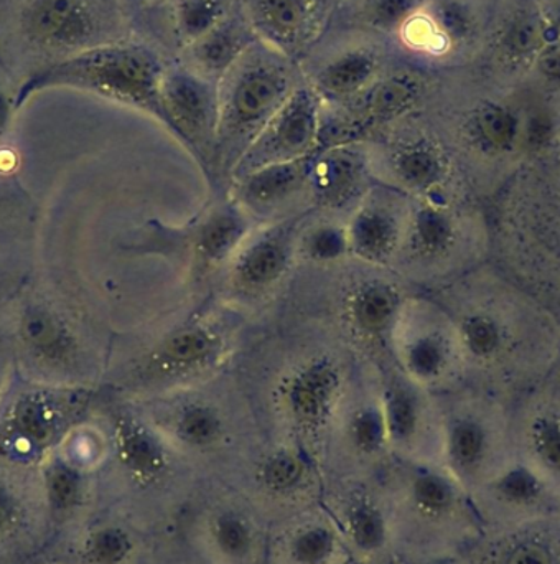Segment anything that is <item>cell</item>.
Returning a JSON list of instances; mask_svg holds the SVG:
<instances>
[{
  "label": "cell",
  "instance_id": "6da1fadb",
  "mask_svg": "<svg viewBox=\"0 0 560 564\" xmlns=\"http://www.w3.org/2000/svg\"><path fill=\"white\" fill-rule=\"evenodd\" d=\"M439 301L455 322L469 387L513 404L542 384L559 351L560 318L525 285L488 261Z\"/></svg>",
  "mask_w": 560,
  "mask_h": 564
},
{
  "label": "cell",
  "instance_id": "7a4b0ae2",
  "mask_svg": "<svg viewBox=\"0 0 560 564\" xmlns=\"http://www.w3.org/2000/svg\"><path fill=\"white\" fill-rule=\"evenodd\" d=\"M485 207L492 263L560 318V135Z\"/></svg>",
  "mask_w": 560,
  "mask_h": 564
},
{
  "label": "cell",
  "instance_id": "3957f363",
  "mask_svg": "<svg viewBox=\"0 0 560 564\" xmlns=\"http://www.w3.org/2000/svg\"><path fill=\"white\" fill-rule=\"evenodd\" d=\"M124 0H0V59L17 85L125 39Z\"/></svg>",
  "mask_w": 560,
  "mask_h": 564
},
{
  "label": "cell",
  "instance_id": "277c9868",
  "mask_svg": "<svg viewBox=\"0 0 560 564\" xmlns=\"http://www.w3.org/2000/svg\"><path fill=\"white\" fill-rule=\"evenodd\" d=\"M112 459L131 497L129 519L175 532L191 503L208 486L149 417L121 411L112 421Z\"/></svg>",
  "mask_w": 560,
  "mask_h": 564
},
{
  "label": "cell",
  "instance_id": "5b68a950",
  "mask_svg": "<svg viewBox=\"0 0 560 564\" xmlns=\"http://www.w3.org/2000/svg\"><path fill=\"white\" fill-rule=\"evenodd\" d=\"M396 564L453 552L465 490L440 464L393 463L377 477Z\"/></svg>",
  "mask_w": 560,
  "mask_h": 564
},
{
  "label": "cell",
  "instance_id": "8992f818",
  "mask_svg": "<svg viewBox=\"0 0 560 564\" xmlns=\"http://www.w3.org/2000/svg\"><path fill=\"white\" fill-rule=\"evenodd\" d=\"M165 63L142 40L125 39L85 50L29 79L17 91V109L48 89H75L138 109L164 124L161 83Z\"/></svg>",
  "mask_w": 560,
  "mask_h": 564
},
{
  "label": "cell",
  "instance_id": "52a82bcc",
  "mask_svg": "<svg viewBox=\"0 0 560 564\" xmlns=\"http://www.w3.org/2000/svg\"><path fill=\"white\" fill-rule=\"evenodd\" d=\"M298 85L294 59L256 40L218 82L220 116L213 164L231 175Z\"/></svg>",
  "mask_w": 560,
  "mask_h": 564
},
{
  "label": "cell",
  "instance_id": "ba28073f",
  "mask_svg": "<svg viewBox=\"0 0 560 564\" xmlns=\"http://www.w3.org/2000/svg\"><path fill=\"white\" fill-rule=\"evenodd\" d=\"M400 254L424 273L449 284L488 263L492 231L485 205L413 200Z\"/></svg>",
  "mask_w": 560,
  "mask_h": 564
},
{
  "label": "cell",
  "instance_id": "9c48e42d",
  "mask_svg": "<svg viewBox=\"0 0 560 564\" xmlns=\"http://www.w3.org/2000/svg\"><path fill=\"white\" fill-rule=\"evenodd\" d=\"M440 398V466L466 490L498 473L496 464L515 444L512 404L472 387Z\"/></svg>",
  "mask_w": 560,
  "mask_h": 564
},
{
  "label": "cell",
  "instance_id": "30bf717a",
  "mask_svg": "<svg viewBox=\"0 0 560 564\" xmlns=\"http://www.w3.org/2000/svg\"><path fill=\"white\" fill-rule=\"evenodd\" d=\"M224 486L237 490L271 530L320 506L325 477L310 453L281 437L253 449Z\"/></svg>",
  "mask_w": 560,
  "mask_h": 564
},
{
  "label": "cell",
  "instance_id": "8fae6325",
  "mask_svg": "<svg viewBox=\"0 0 560 564\" xmlns=\"http://www.w3.org/2000/svg\"><path fill=\"white\" fill-rule=\"evenodd\" d=\"M391 341L400 373L422 390L446 397L469 387L455 322L439 299H407Z\"/></svg>",
  "mask_w": 560,
  "mask_h": 564
},
{
  "label": "cell",
  "instance_id": "7c38bea8",
  "mask_svg": "<svg viewBox=\"0 0 560 564\" xmlns=\"http://www.w3.org/2000/svg\"><path fill=\"white\" fill-rule=\"evenodd\" d=\"M185 545L213 564H267L270 527L230 486L208 484L177 529Z\"/></svg>",
  "mask_w": 560,
  "mask_h": 564
},
{
  "label": "cell",
  "instance_id": "4fadbf2b",
  "mask_svg": "<svg viewBox=\"0 0 560 564\" xmlns=\"http://www.w3.org/2000/svg\"><path fill=\"white\" fill-rule=\"evenodd\" d=\"M344 377L330 355H315L292 368L277 388L285 436L320 464L325 441L343 404Z\"/></svg>",
  "mask_w": 560,
  "mask_h": 564
},
{
  "label": "cell",
  "instance_id": "5bb4252c",
  "mask_svg": "<svg viewBox=\"0 0 560 564\" xmlns=\"http://www.w3.org/2000/svg\"><path fill=\"white\" fill-rule=\"evenodd\" d=\"M151 231L152 237L145 238L135 250L164 254L171 250L191 271L207 274L228 267L241 245L253 234L254 218L237 202H231L211 208L184 230L155 227Z\"/></svg>",
  "mask_w": 560,
  "mask_h": 564
},
{
  "label": "cell",
  "instance_id": "9a60e30c",
  "mask_svg": "<svg viewBox=\"0 0 560 564\" xmlns=\"http://www.w3.org/2000/svg\"><path fill=\"white\" fill-rule=\"evenodd\" d=\"M164 126L207 167L213 164L220 93L218 83L188 65H165L161 83Z\"/></svg>",
  "mask_w": 560,
  "mask_h": 564
},
{
  "label": "cell",
  "instance_id": "2e32d148",
  "mask_svg": "<svg viewBox=\"0 0 560 564\" xmlns=\"http://www.w3.org/2000/svg\"><path fill=\"white\" fill-rule=\"evenodd\" d=\"M321 506L333 519L351 558L363 564H396L377 479L325 482Z\"/></svg>",
  "mask_w": 560,
  "mask_h": 564
},
{
  "label": "cell",
  "instance_id": "e0dca14e",
  "mask_svg": "<svg viewBox=\"0 0 560 564\" xmlns=\"http://www.w3.org/2000/svg\"><path fill=\"white\" fill-rule=\"evenodd\" d=\"M321 99L310 86L300 83L244 152L230 177L234 182L266 165L315 154L321 148Z\"/></svg>",
  "mask_w": 560,
  "mask_h": 564
},
{
  "label": "cell",
  "instance_id": "ac0fdd59",
  "mask_svg": "<svg viewBox=\"0 0 560 564\" xmlns=\"http://www.w3.org/2000/svg\"><path fill=\"white\" fill-rule=\"evenodd\" d=\"M387 174L394 191L413 200L479 202L453 152L433 135L414 134L397 141L387 155Z\"/></svg>",
  "mask_w": 560,
  "mask_h": 564
},
{
  "label": "cell",
  "instance_id": "d6986e66",
  "mask_svg": "<svg viewBox=\"0 0 560 564\" xmlns=\"http://www.w3.org/2000/svg\"><path fill=\"white\" fill-rule=\"evenodd\" d=\"M433 397L403 373L384 388L380 403L393 459L440 464L442 408Z\"/></svg>",
  "mask_w": 560,
  "mask_h": 564
},
{
  "label": "cell",
  "instance_id": "ffe728a7",
  "mask_svg": "<svg viewBox=\"0 0 560 564\" xmlns=\"http://www.w3.org/2000/svg\"><path fill=\"white\" fill-rule=\"evenodd\" d=\"M305 215L254 230L227 267V288L240 301L271 294L297 260L298 235Z\"/></svg>",
  "mask_w": 560,
  "mask_h": 564
},
{
  "label": "cell",
  "instance_id": "44dd1931",
  "mask_svg": "<svg viewBox=\"0 0 560 564\" xmlns=\"http://www.w3.org/2000/svg\"><path fill=\"white\" fill-rule=\"evenodd\" d=\"M78 403L45 388L17 397L0 421V457L26 463L43 456L63 436Z\"/></svg>",
  "mask_w": 560,
  "mask_h": 564
},
{
  "label": "cell",
  "instance_id": "7402d4cb",
  "mask_svg": "<svg viewBox=\"0 0 560 564\" xmlns=\"http://www.w3.org/2000/svg\"><path fill=\"white\" fill-rule=\"evenodd\" d=\"M227 335L211 322H190L164 335L139 365V378L157 387L185 383L213 370L227 355Z\"/></svg>",
  "mask_w": 560,
  "mask_h": 564
},
{
  "label": "cell",
  "instance_id": "603a6c76",
  "mask_svg": "<svg viewBox=\"0 0 560 564\" xmlns=\"http://www.w3.org/2000/svg\"><path fill=\"white\" fill-rule=\"evenodd\" d=\"M426 93L416 73L381 75L366 91L348 102L347 112L334 128L321 129V148L340 142H360V135L409 115Z\"/></svg>",
  "mask_w": 560,
  "mask_h": 564
},
{
  "label": "cell",
  "instance_id": "cb8c5ba5",
  "mask_svg": "<svg viewBox=\"0 0 560 564\" xmlns=\"http://www.w3.org/2000/svg\"><path fill=\"white\" fill-rule=\"evenodd\" d=\"M413 198L394 191L393 197L367 192L347 221L350 257L384 268L399 258Z\"/></svg>",
  "mask_w": 560,
  "mask_h": 564
},
{
  "label": "cell",
  "instance_id": "d4e9b609",
  "mask_svg": "<svg viewBox=\"0 0 560 564\" xmlns=\"http://www.w3.org/2000/svg\"><path fill=\"white\" fill-rule=\"evenodd\" d=\"M513 437L546 479L560 480V397L539 384L512 404Z\"/></svg>",
  "mask_w": 560,
  "mask_h": 564
},
{
  "label": "cell",
  "instance_id": "484cf974",
  "mask_svg": "<svg viewBox=\"0 0 560 564\" xmlns=\"http://www.w3.org/2000/svg\"><path fill=\"white\" fill-rule=\"evenodd\" d=\"M350 558L321 503L271 529L267 564H344Z\"/></svg>",
  "mask_w": 560,
  "mask_h": 564
},
{
  "label": "cell",
  "instance_id": "4316f807",
  "mask_svg": "<svg viewBox=\"0 0 560 564\" xmlns=\"http://www.w3.org/2000/svg\"><path fill=\"white\" fill-rule=\"evenodd\" d=\"M371 159L360 142L318 149L311 162L308 191L318 208L343 210L367 194Z\"/></svg>",
  "mask_w": 560,
  "mask_h": 564
},
{
  "label": "cell",
  "instance_id": "83f0119b",
  "mask_svg": "<svg viewBox=\"0 0 560 564\" xmlns=\"http://www.w3.org/2000/svg\"><path fill=\"white\" fill-rule=\"evenodd\" d=\"M244 17L257 40L294 59L314 39L320 0H243Z\"/></svg>",
  "mask_w": 560,
  "mask_h": 564
},
{
  "label": "cell",
  "instance_id": "f1b7e54d",
  "mask_svg": "<svg viewBox=\"0 0 560 564\" xmlns=\"http://www.w3.org/2000/svg\"><path fill=\"white\" fill-rule=\"evenodd\" d=\"M314 155L266 165L234 181V202L253 218L270 217L308 191Z\"/></svg>",
  "mask_w": 560,
  "mask_h": 564
},
{
  "label": "cell",
  "instance_id": "f546056e",
  "mask_svg": "<svg viewBox=\"0 0 560 564\" xmlns=\"http://www.w3.org/2000/svg\"><path fill=\"white\" fill-rule=\"evenodd\" d=\"M383 75V56L371 45H351L328 56L311 75L321 102L348 105Z\"/></svg>",
  "mask_w": 560,
  "mask_h": 564
},
{
  "label": "cell",
  "instance_id": "4dcf8cb0",
  "mask_svg": "<svg viewBox=\"0 0 560 564\" xmlns=\"http://www.w3.org/2000/svg\"><path fill=\"white\" fill-rule=\"evenodd\" d=\"M406 302V295L396 284L371 278L351 289L344 301V315L351 330L363 340H391Z\"/></svg>",
  "mask_w": 560,
  "mask_h": 564
},
{
  "label": "cell",
  "instance_id": "1f68e13d",
  "mask_svg": "<svg viewBox=\"0 0 560 564\" xmlns=\"http://www.w3.org/2000/svg\"><path fill=\"white\" fill-rule=\"evenodd\" d=\"M19 337L23 348L42 364H68L78 351V338L59 312L43 302H30L20 312Z\"/></svg>",
  "mask_w": 560,
  "mask_h": 564
},
{
  "label": "cell",
  "instance_id": "d6a6232c",
  "mask_svg": "<svg viewBox=\"0 0 560 564\" xmlns=\"http://www.w3.org/2000/svg\"><path fill=\"white\" fill-rule=\"evenodd\" d=\"M256 40L246 17L238 20L230 15L213 32L185 50L188 55L185 65L218 83Z\"/></svg>",
  "mask_w": 560,
  "mask_h": 564
},
{
  "label": "cell",
  "instance_id": "836d02e7",
  "mask_svg": "<svg viewBox=\"0 0 560 564\" xmlns=\"http://www.w3.org/2000/svg\"><path fill=\"white\" fill-rule=\"evenodd\" d=\"M554 35V26H549L541 13L519 9L499 26L496 50L508 65L521 66L535 62L539 50Z\"/></svg>",
  "mask_w": 560,
  "mask_h": 564
},
{
  "label": "cell",
  "instance_id": "e575fe53",
  "mask_svg": "<svg viewBox=\"0 0 560 564\" xmlns=\"http://www.w3.org/2000/svg\"><path fill=\"white\" fill-rule=\"evenodd\" d=\"M231 0H171L172 35L182 50L213 32L231 15Z\"/></svg>",
  "mask_w": 560,
  "mask_h": 564
},
{
  "label": "cell",
  "instance_id": "d590c367",
  "mask_svg": "<svg viewBox=\"0 0 560 564\" xmlns=\"http://www.w3.org/2000/svg\"><path fill=\"white\" fill-rule=\"evenodd\" d=\"M43 489L53 512H75L88 497L85 467L66 457L53 456L43 467Z\"/></svg>",
  "mask_w": 560,
  "mask_h": 564
},
{
  "label": "cell",
  "instance_id": "8d00e7d4",
  "mask_svg": "<svg viewBox=\"0 0 560 564\" xmlns=\"http://www.w3.org/2000/svg\"><path fill=\"white\" fill-rule=\"evenodd\" d=\"M488 486L499 502L515 509H529L541 502L548 479L525 460H512L490 477Z\"/></svg>",
  "mask_w": 560,
  "mask_h": 564
},
{
  "label": "cell",
  "instance_id": "74e56055",
  "mask_svg": "<svg viewBox=\"0 0 560 564\" xmlns=\"http://www.w3.org/2000/svg\"><path fill=\"white\" fill-rule=\"evenodd\" d=\"M350 257L347 225L318 221L304 225L298 235L297 258L318 267H330Z\"/></svg>",
  "mask_w": 560,
  "mask_h": 564
},
{
  "label": "cell",
  "instance_id": "f35d334b",
  "mask_svg": "<svg viewBox=\"0 0 560 564\" xmlns=\"http://www.w3.org/2000/svg\"><path fill=\"white\" fill-rule=\"evenodd\" d=\"M424 0H358V17L374 32L399 35L410 17L422 9Z\"/></svg>",
  "mask_w": 560,
  "mask_h": 564
},
{
  "label": "cell",
  "instance_id": "ab89813d",
  "mask_svg": "<svg viewBox=\"0 0 560 564\" xmlns=\"http://www.w3.org/2000/svg\"><path fill=\"white\" fill-rule=\"evenodd\" d=\"M424 12L449 48L455 43L465 42L472 33V13L455 0H442L433 6H424Z\"/></svg>",
  "mask_w": 560,
  "mask_h": 564
},
{
  "label": "cell",
  "instance_id": "60d3db41",
  "mask_svg": "<svg viewBox=\"0 0 560 564\" xmlns=\"http://www.w3.org/2000/svg\"><path fill=\"white\" fill-rule=\"evenodd\" d=\"M502 564H558L554 552L542 540H519L503 556Z\"/></svg>",
  "mask_w": 560,
  "mask_h": 564
},
{
  "label": "cell",
  "instance_id": "b9f144b4",
  "mask_svg": "<svg viewBox=\"0 0 560 564\" xmlns=\"http://www.w3.org/2000/svg\"><path fill=\"white\" fill-rule=\"evenodd\" d=\"M17 91H19V85L0 59V144L9 134L13 116L19 111L17 109Z\"/></svg>",
  "mask_w": 560,
  "mask_h": 564
},
{
  "label": "cell",
  "instance_id": "7bdbcfd3",
  "mask_svg": "<svg viewBox=\"0 0 560 564\" xmlns=\"http://www.w3.org/2000/svg\"><path fill=\"white\" fill-rule=\"evenodd\" d=\"M535 68L539 78L551 86L560 88V36L554 35L539 50L535 58Z\"/></svg>",
  "mask_w": 560,
  "mask_h": 564
},
{
  "label": "cell",
  "instance_id": "ee69618b",
  "mask_svg": "<svg viewBox=\"0 0 560 564\" xmlns=\"http://www.w3.org/2000/svg\"><path fill=\"white\" fill-rule=\"evenodd\" d=\"M22 519L19 494L6 480L0 479V539L10 535Z\"/></svg>",
  "mask_w": 560,
  "mask_h": 564
},
{
  "label": "cell",
  "instance_id": "f6af8a7d",
  "mask_svg": "<svg viewBox=\"0 0 560 564\" xmlns=\"http://www.w3.org/2000/svg\"><path fill=\"white\" fill-rule=\"evenodd\" d=\"M165 564H213L191 552L184 540L180 539L178 532H175L174 542H172L171 553H168L167 563Z\"/></svg>",
  "mask_w": 560,
  "mask_h": 564
},
{
  "label": "cell",
  "instance_id": "bcb514c9",
  "mask_svg": "<svg viewBox=\"0 0 560 564\" xmlns=\"http://www.w3.org/2000/svg\"><path fill=\"white\" fill-rule=\"evenodd\" d=\"M542 387L548 388L552 393L559 394L560 397V347L558 355H556L554 364H552L551 370H549L548 377L542 381Z\"/></svg>",
  "mask_w": 560,
  "mask_h": 564
},
{
  "label": "cell",
  "instance_id": "7dc6e473",
  "mask_svg": "<svg viewBox=\"0 0 560 564\" xmlns=\"http://www.w3.org/2000/svg\"><path fill=\"white\" fill-rule=\"evenodd\" d=\"M554 32H556V35L560 36V17H559L558 23H556V25H554Z\"/></svg>",
  "mask_w": 560,
  "mask_h": 564
},
{
  "label": "cell",
  "instance_id": "c3c4849f",
  "mask_svg": "<svg viewBox=\"0 0 560 564\" xmlns=\"http://www.w3.org/2000/svg\"><path fill=\"white\" fill-rule=\"evenodd\" d=\"M344 564H363V563H360V562H356V560L350 558V560H348V562H347V563H344Z\"/></svg>",
  "mask_w": 560,
  "mask_h": 564
}]
</instances>
